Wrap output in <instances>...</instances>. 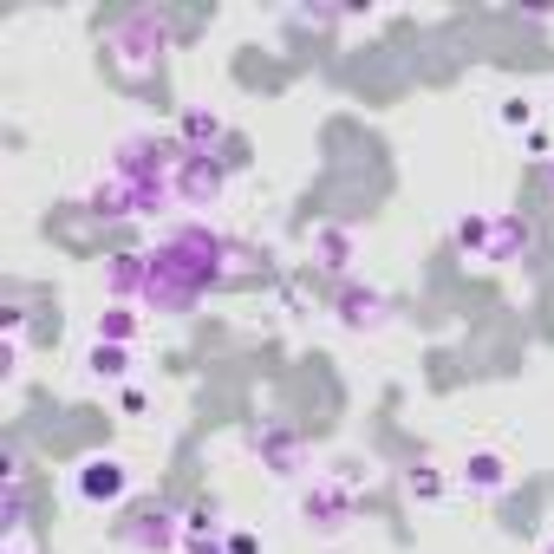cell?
<instances>
[{
  "label": "cell",
  "mask_w": 554,
  "mask_h": 554,
  "mask_svg": "<svg viewBox=\"0 0 554 554\" xmlns=\"http://www.w3.org/2000/svg\"><path fill=\"white\" fill-rule=\"evenodd\" d=\"M125 477H117V463H86V496H117Z\"/></svg>",
  "instance_id": "6da1fadb"
},
{
  "label": "cell",
  "mask_w": 554,
  "mask_h": 554,
  "mask_svg": "<svg viewBox=\"0 0 554 554\" xmlns=\"http://www.w3.org/2000/svg\"><path fill=\"white\" fill-rule=\"evenodd\" d=\"M92 372H98V378H117V372H125V352H105V346H98V352H92Z\"/></svg>",
  "instance_id": "3957f363"
},
{
  "label": "cell",
  "mask_w": 554,
  "mask_h": 554,
  "mask_svg": "<svg viewBox=\"0 0 554 554\" xmlns=\"http://www.w3.org/2000/svg\"><path fill=\"white\" fill-rule=\"evenodd\" d=\"M469 483H477V489H496V483H502V463H496V457H477V463H469Z\"/></svg>",
  "instance_id": "7a4b0ae2"
}]
</instances>
